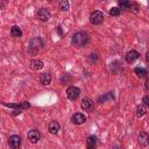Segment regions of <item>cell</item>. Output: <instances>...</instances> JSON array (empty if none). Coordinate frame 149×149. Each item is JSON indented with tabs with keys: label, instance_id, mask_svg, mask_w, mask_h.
Wrapping results in <instances>:
<instances>
[{
	"label": "cell",
	"instance_id": "obj_1",
	"mask_svg": "<svg viewBox=\"0 0 149 149\" xmlns=\"http://www.w3.org/2000/svg\"><path fill=\"white\" fill-rule=\"evenodd\" d=\"M88 40H90V37H88L87 33H85V31H78V33H76L72 36L71 43L74 47H77V48H81V47H85L88 43Z\"/></svg>",
	"mask_w": 149,
	"mask_h": 149
},
{
	"label": "cell",
	"instance_id": "obj_2",
	"mask_svg": "<svg viewBox=\"0 0 149 149\" xmlns=\"http://www.w3.org/2000/svg\"><path fill=\"white\" fill-rule=\"evenodd\" d=\"M80 94V90L77 86H69L66 90V97L70 100H76Z\"/></svg>",
	"mask_w": 149,
	"mask_h": 149
},
{
	"label": "cell",
	"instance_id": "obj_3",
	"mask_svg": "<svg viewBox=\"0 0 149 149\" xmlns=\"http://www.w3.org/2000/svg\"><path fill=\"white\" fill-rule=\"evenodd\" d=\"M102 19H104V14L100 10H94L90 15V22L92 24H100L102 22Z\"/></svg>",
	"mask_w": 149,
	"mask_h": 149
},
{
	"label": "cell",
	"instance_id": "obj_4",
	"mask_svg": "<svg viewBox=\"0 0 149 149\" xmlns=\"http://www.w3.org/2000/svg\"><path fill=\"white\" fill-rule=\"evenodd\" d=\"M80 107L85 111V112H88V113H92L94 111V104L91 99L88 98H84L81 100V104H80Z\"/></svg>",
	"mask_w": 149,
	"mask_h": 149
},
{
	"label": "cell",
	"instance_id": "obj_5",
	"mask_svg": "<svg viewBox=\"0 0 149 149\" xmlns=\"http://www.w3.org/2000/svg\"><path fill=\"white\" fill-rule=\"evenodd\" d=\"M50 16H51V13H50V10H49L48 8L42 7V8H40V9L37 10V17H38L41 21H48V20L50 19Z\"/></svg>",
	"mask_w": 149,
	"mask_h": 149
},
{
	"label": "cell",
	"instance_id": "obj_6",
	"mask_svg": "<svg viewBox=\"0 0 149 149\" xmlns=\"http://www.w3.org/2000/svg\"><path fill=\"white\" fill-rule=\"evenodd\" d=\"M8 144L12 149H17L21 146V137L19 135H12L8 139Z\"/></svg>",
	"mask_w": 149,
	"mask_h": 149
},
{
	"label": "cell",
	"instance_id": "obj_7",
	"mask_svg": "<svg viewBox=\"0 0 149 149\" xmlns=\"http://www.w3.org/2000/svg\"><path fill=\"white\" fill-rule=\"evenodd\" d=\"M139 57H140L139 51H136V50L133 49V50H130V51H128V52L126 54L125 59H126L127 63H133V62H135L136 59H139Z\"/></svg>",
	"mask_w": 149,
	"mask_h": 149
},
{
	"label": "cell",
	"instance_id": "obj_8",
	"mask_svg": "<svg viewBox=\"0 0 149 149\" xmlns=\"http://www.w3.org/2000/svg\"><path fill=\"white\" fill-rule=\"evenodd\" d=\"M71 121H72V123H74V125H81V123H84V122L86 121V118H85V115L81 114V113H74V114L71 116Z\"/></svg>",
	"mask_w": 149,
	"mask_h": 149
},
{
	"label": "cell",
	"instance_id": "obj_9",
	"mask_svg": "<svg viewBox=\"0 0 149 149\" xmlns=\"http://www.w3.org/2000/svg\"><path fill=\"white\" fill-rule=\"evenodd\" d=\"M40 139H41V135H40L38 130H36V129H31V130L28 132V140H29L31 143H36V142H38Z\"/></svg>",
	"mask_w": 149,
	"mask_h": 149
},
{
	"label": "cell",
	"instance_id": "obj_10",
	"mask_svg": "<svg viewBox=\"0 0 149 149\" xmlns=\"http://www.w3.org/2000/svg\"><path fill=\"white\" fill-rule=\"evenodd\" d=\"M137 141H139V143L142 147H147L148 143H149V136H148V134L146 132H141L139 134V136H137Z\"/></svg>",
	"mask_w": 149,
	"mask_h": 149
},
{
	"label": "cell",
	"instance_id": "obj_11",
	"mask_svg": "<svg viewBox=\"0 0 149 149\" xmlns=\"http://www.w3.org/2000/svg\"><path fill=\"white\" fill-rule=\"evenodd\" d=\"M97 142H98V140H97L95 136H93V135L88 136L87 140H86L87 149H95V147H97Z\"/></svg>",
	"mask_w": 149,
	"mask_h": 149
},
{
	"label": "cell",
	"instance_id": "obj_12",
	"mask_svg": "<svg viewBox=\"0 0 149 149\" xmlns=\"http://www.w3.org/2000/svg\"><path fill=\"white\" fill-rule=\"evenodd\" d=\"M48 129H49V132L51 134H57L58 130H59V123L57 121H51L49 123V126H48Z\"/></svg>",
	"mask_w": 149,
	"mask_h": 149
},
{
	"label": "cell",
	"instance_id": "obj_13",
	"mask_svg": "<svg viewBox=\"0 0 149 149\" xmlns=\"http://www.w3.org/2000/svg\"><path fill=\"white\" fill-rule=\"evenodd\" d=\"M30 66L34 70H41L43 68V62L41 59H33L30 62Z\"/></svg>",
	"mask_w": 149,
	"mask_h": 149
},
{
	"label": "cell",
	"instance_id": "obj_14",
	"mask_svg": "<svg viewBox=\"0 0 149 149\" xmlns=\"http://www.w3.org/2000/svg\"><path fill=\"white\" fill-rule=\"evenodd\" d=\"M40 81H41V84H43V85L50 84V81H51V74H50V73H43V74H41Z\"/></svg>",
	"mask_w": 149,
	"mask_h": 149
},
{
	"label": "cell",
	"instance_id": "obj_15",
	"mask_svg": "<svg viewBox=\"0 0 149 149\" xmlns=\"http://www.w3.org/2000/svg\"><path fill=\"white\" fill-rule=\"evenodd\" d=\"M130 5H132V2H129V1H126V0H121V1H119V9H125V10H129L130 9Z\"/></svg>",
	"mask_w": 149,
	"mask_h": 149
},
{
	"label": "cell",
	"instance_id": "obj_16",
	"mask_svg": "<svg viewBox=\"0 0 149 149\" xmlns=\"http://www.w3.org/2000/svg\"><path fill=\"white\" fill-rule=\"evenodd\" d=\"M10 34H12V36H14V37H21L22 31H21V29H20L17 26H13L12 29H10Z\"/></svg>",
	"mask_w": 149,
	"mask_h": 149
},
{
	"label": "cell",
	"instance_id": "obj_17",
	"mask_svg": "<svg viewBox=\"0 0 149 149\" xmlns=\"http://www.w3.org/2000/svg\"><path fill=\"white\" fill-rule=\"evenodd\" d=\"M146 113H147V108H146L143 105H139V106L136 107V116H137V118L143 116Z\"/></svg>",
	"mask_w": 149,
	"mask_h": 149
},
{
	"label": "cell",
	"instance_id": "obj_18",
	"mask_svg": "<svg viewBox=\"0 0 149 149\" xmlns=\"http://www.w3.org/2000/svg\"><path fill=\"white\" fill-rule=\"evenodd\" d=\"M6 106H9V107H13V108H28L30 105L28 102H22V104H5Z\"/></svg>",
	"mask_w": 149,
	"mask_h": 149
},
{
	"label": "cell",
	"instance_id": "obj_19",
	"mask_svg": "<svg viewBox=\"0 0 149 149\" xmlns=\"http://www.w3.org/2000/svg\"><path fill=\"white\" fill-rule=\"evenodd\" d=\"M134 71H135V73H136L140 78H146L147 74H148V73H147V70H144L143 68H136Z\"/></svg>",
	"mask_w": 149,
	"mask_h": 149
},
{
	"label": "cell",
	"instance_id": "obj_20",
	"mask_svg": "<svg viewBox=\"0 0 149 149\" xmlns=\"http://www.w3.org/2000/svg\"><path fill=\"white\" fill-rule=\"evenodd\" d=\"M58 7H59V9H61V10L65 12V10H68V9L70 8V3H69V1H68V0H62V1L59 2Z\"/></svg>",
	"mask_w": 149,
	"mask_h": 149
},
{
	"label": "cell",
	"instance_id": "obj_21",
	"mask_svg": "<svg viewBox=\"0 0 149 149\" xmlns=\"http://www.w3.org/2000/svg\"><path fill=\"white\" fill-rule=\"evenodd\" d=\"M109 99H113V94H112V92H108V93H106V94L99 97V98H98V101H99V102H105L106 100H109Z\"/></svg>",
	"mask_w": 149,
	"mask_h": 149
},
{
	"label": "cell",
	"instance_id": "obj_22",
	"mask_svg": "<svg viewBox=\"0 0 149 149\" xmlns=\"http://www.w3.org/2000/svg\"><path fill=\"white\" fill-rule=\"evenodd\" d=\"M108 13H109V15H112V16H118V15L120 14V9H119V7H112Z\"/></svg>",
	"mask_w": 149,
	"mask_h": 149
},
{
	"label": "cell",
	"instance_id": "obj_23",
	"mask_svg": "<svg viewBox=\"0 0 149 149\" xmlns=\"http://www.w3.org/2000/svg\"><path fill=\"white\" fill-rule=\"evenodd\" d=\"M97 59H98V56H97L95 54H91L90 57H88V62H90V63H95Z\"/></svg>",
	"mask_w": 149,
	"mask_h": 149
},
{
	"label": "cell",
	"instance_id": "obj_24",
	"mask_svg": "<svg viewBox=\"0 0 149 149\" xmlns=\"http://www.w3.org/2000/svg\"><path fill=\"white\" fill-rule=\"evenodd\" d=\"M130 10H133L134 13H137V12L140 10V7H139L136 3H132V5H130Z\"/></svg>",
	"mask_w": 149,
	"mask_h": 149
},
{
	"label": "cell",
	"instance_id": "obj_25",
	"mask_svg": "<svg viewBox=\"0 0 149 149\" xmlns=\"http://www.w3.org/2000/svg\"><path fill=\"white\" fill-rule=\"evenodd\" d=\"M148 105H149V98H148V95H146L143 98V106H148Z\"/></svg>",
	"mask_w": 149,
	"mask_h": 149
},
{
	"label": "cell",
	"instance_id": "obj_26",
	"mask_svg": "<svg viewBox=\"0 0 149 149\" xmlns=\"http://www.w3.org/2000/svg\"><path fill=\"white\" fill-rule=\"evenodd\" d=\"M148 84H149V80L147 79V80H146V90H148Z\"/></svg>",
	"mask_w": 149,
	"mask_h": 149
},
{
	"label": "cell",
	"instance_id": "obj_27",
	"mask_svg": "<svg viewBox=\"0 0 149 149\" xmlns=\"http://www.w3.org/2000/svg\"><path fill=\"white\" fill-rule=\"evenodd\" d=\"M113 149H122V147H120V146H115V147H113Z\"/></svg>",
	"mask_w": 149,
	"mask_h": 149
},
{
	"label": "cell",
	"instance_id": "obj_28",
	"mask_svg": "<svg viewBox=\"0 0 149 149\" xmlns=\"http://www.w3.org/2000/svg\"><path fill=\"white\" fill-rule=\"evenodd\" d=\"M3 6H5V3H2V2H0V9H2V8H3Z\"/></svg>",
	"mask_w": 149,
	"mask_h": 149
}]
</instances>
